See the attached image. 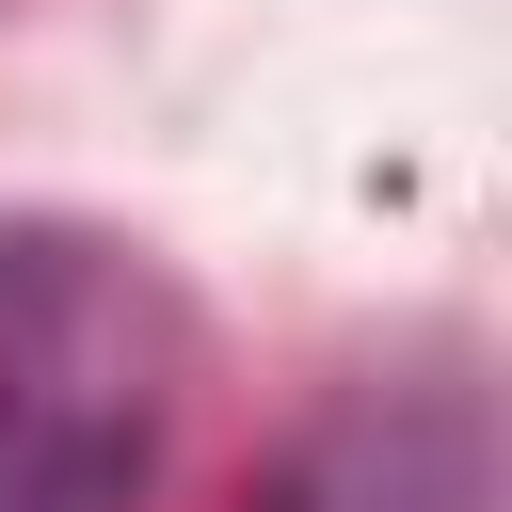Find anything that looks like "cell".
<instances>
[{"label":"cell","instance_id":"2","mask_svg":"<svg viewBox=\"0 0 512 512\" xmlns=\"http://www.w3.org/2000/svg\"><path fill=\"white\" fill-rule=\"evenodd\" d=\"M256 512H496L480 400H464V384H352V400L256 480Z\"/></svg>","mask_w":512,"mask_h":512},{"label":"cell","instance_id":"1","mask_svg":"<svg viewBox=\"0 0 512 512\" xmlns=\"http://www.w3.org/2000/svg\"><path fill=\"white\" fill-rule=\"evenodd\" d=\"M160 384L112 336H16L0 352V512H144Z\"/></svg>","mask_w":512,"mask_h":512}]
</instances>
